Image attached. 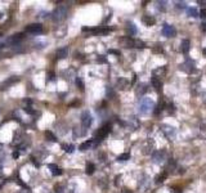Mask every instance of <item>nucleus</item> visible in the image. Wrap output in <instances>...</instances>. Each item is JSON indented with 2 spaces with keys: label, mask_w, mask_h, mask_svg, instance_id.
Segmentation results:
<instances>
[{
  "label": "nucleus",
  "mask_w": 206,
  "mask_h": 193,
  "mask_svg": "<svg viewBox=\"0 0 206 193\" xmlns=\"http://www.w3.org/2000/svg\"><path fill=\"white\" fill-rule=\"evenodd\" d=\"M126 32L129 35H135L138 32V30H137V27H135L133 23L129 22V23H126Z\"/></svg>",
  "instance_id": "nucleus-19"
},
{
  "label": "nucleus",
  "mask_w": 206,
  "mask_h": 193,
  "mask_svg": "<svg viewBox=\"0 0 206 193\" xmlns=\"http://www.w3.org/2000/svg\"><path fill=\"white\" fill-rule=\"evenodd\" d=\"M156 46H157V48H153L152 52H153V53H161V52H162V48H161L160 45H156Z\"/></svg>",
  "instance_id": "nucleus-30"
},
{
  "label": "nucleus",
  "mask_w": 206,
  "mask_h": 193,
  "mask_svg": "<svg viewBox=\"0 0 206 193\" xmlns=\"http://www.w3.org/2000/svg\"><path fill=\"white\" fill-rule=\"evenodd\" d=\"M120 45L122 48H128V49L135 48V39L130 37V36H124L120 39Z\"/></svg>",
  "instance_id": "nucleus-5"
},
{
  "label": "nucleus",
  "mask_w": 206,
  "mask_h": 193,
  "mask_svg": "<svg viewBox=\"0 0 206 193\" xmlns=\"http://www.w3.org/2000/svg\"><path fill=\"white\" fill-rule=\"evenodd\" d=\"M180 69L185 73H192L195 71V63L192 61H185L184 63L180 64Z\"/></svg>",
  "instance_id": "nucleus-9"
},
{
  "label": "nucleus",
  "mask_w": 206,
  "mask_h": 193,
  "mask_svg": "<svg viewBox=\"0 0 206 193\" xmlns=\"http://www.w3.org/2000/svg\"><path fill=\"white\" fill-rule=\"evenodd\" d=\"M189 45H191V42H189V40H183L182 41V48H180V50H182V53L183 54H187L188 52H189Z\"/></svg>",
  "instance_id": "nucleus-20"
},
{
  "label": "nucleus",
  "mask_w": 206,
  "mask_h": 193,
  "mask_svg": "<svg viewBox=\"0 0 206 193\" xmlns=\"http://www.w3.org/2000/svg\"><path fill=\"white\" fill-rule=\"evenodd\" d=\"M184 5H185L184 3H177V8L178 7H179V8H184Z\"/></svg>",
  "instance_id": "nucleus-34"
},
{
  "label": "nucleus",
  "mask_w": 206,
  "mask_h": 193,
  "mask_svg": "<svg viewBox=\"0 0 206 193\" xmlns=\"http://www.w3.org/2000/svg\"><path fill=\"white\" fill-rule=\"evenodd\" d=\"M18 156H19V153H18V152H15V153L13 154V157H14V158H17Z\"/></svg>",
  "instance_id": "nucleus-37"
},
{
  "label": "nucleus",
  "mask_w": 206,
  "mask_h": 193,
  "mask_svg": "<svg viewBox=\"0 0 206 193\" xmlns=\"http://www.w3.org/2000/svg\"><path fill=\"white\" fill-rule=\"evenodd\" d=\"M0 147H1V144H0Z\"/></svg>",
  "instance_id": "nucleus-40"
},
{
  "label": "nucleus",
  "mask_w": 206,
  "mask_h": 193,
  "mask_svg": "<svg viewBox=\"0 0 206 193\" xmlns=\"http://www.w3.org/2000/svg\"><path fill=\"white\" fill-rule=\"evenodd\" d=\"M18 81V77L17 76H13V77H9L8 80H5L3 84H0V90H4V89H7V86H9V85L14 84Z\"/></svg>",
  "instance_id": "nucleus-14"
},
{
  "label": "nucleus",
  "mask_w": 206,
  "mask_h": 193,
  "mask_svg": "<svg viewBox=\"0 0 206 193\" xmlns=\"http://www.w3.org/2000/svg\"><path fill=\"white\" fill-rule=\"evenodd\" d=\"M166 176H168V171H164L162 174H160L158 176H156V183H162L166 179Z\"/></svg>",
  "instance_id": "nucleus-23"
},
{
  "label": "nucleus",
  "mask_w": 206,
  "mask_h": 193,
  "mask_svg": "<svg viewBox=\"0 0 206 193\" xmlns=\"http://www.w3.org/2000/svg\"><path fill=\"white\" fill-rule=\"evenodd\" d=\"M62 148H63L67 153H72L73 151H75V147H73L72 144H63L62 145Z\"/></svg>",
  "instance_id": "nucleus-25"
},
{
  "label": "nucleus",
  "mask_w": 206,
  "mask_h": 193,
  "mask_svg": "<svg viewBox=\"0 0 206 193\" xmlns=\"http://www.w3.org/2000/svg\"><path fill=\"white\" fill-rule=\"evenodd\" d=\"M92 122H93V117H92L90 112H88V111L83 112V115H81V125H83V127H85V129L90 127Z\"/></svg>",
  "instance_id": "nucleus-6"
},
{
  "label": "nucleus",
  "mask_w": 206,
  "mask_h": 193,
  "mask_svg": "<svg viewBox=\"0 0 206 193\" xmlns=\"http://www.w3.org/2000/svg\"><path fill=\"white\" fill-rule=\"evenodd\" d=\"M151 83H152L153 88L156 89L157 93H161V91H162V81H161L160 79H157V77L152 76V79H151Z\"/></svg>",
  "instance_id": "nucleus-12"
},
{
  "label": "nucleus",
  "mask_w": 206,
  "mask_h": 193,
  "mask_svg": "<svg viewBox=\"0 0 206 193\" xmlns=\"http://www.w3.org/2000/svg\"><path fill=\"white\" fill-rule=\"evenodd\" d=\"M144 42H143L142 40H139V39H135V48H139V49H143L144 48Z\"/></svg>",
  "instance_id": "nucleus-28"
},
{
  "label": "nucleus",
  "mask_w": 206,
  "mask_h": 193,
  "mask_svg": "<svg viewBox=\"0 0 206 193\" xmlns=\"http://www.w3.org/2000/svg\"><path fill=\"white\" fill-rule=\"evenodd\" d=\"M110 53H114V54H117V56H119V52H117V50H110Z\"/></svg>",
  "instance_id": "nucleus-35"
},
{
  "label": "nucleus",
  "mask_w": 206,
  "mask_h": 193,
  "mask_svg": "<svg viewBox=\"0 0 206 193\" xmlns=\"http://www.w3.org/2000/svg\"><path fill=\"white\" fill-rule=\"evenodd\" d=\"M111 131V125L110 124H107V125H103L102 127H99L98 130H97L95 133V139L97 140H102L108 135V133Z\"/></svg>",
  "instance_id": "nucleus-2"
},
{
  "label": "nucleus",
  "mask_w": 206,
  "mask_h": 193,
  "mask_svg": "<svg viewBox=\"0 0 206 193\" xmlns=\"http://www.w3.org/2000/svg\"><path fill=\"white\" fill-rule=\"evenodd\" d=\"M67 53H68V49L67 48H61V49H58L57 50V58L58 59H63V58L67 57Z\"/></svg>",
  "instance_id": "nucleus-18"
},
{
  "label": "nucleus",
  "mask_w": 206,
  "mask_h": 193,
  "mask_svg": "<svg viewBox=\"0 0 206 193\" xmlns=\"http://www.w3.org/2000/svg\"><path fill=\"white\" fill-rule=\"evenodd\" d=\"M0 36H1V32H0Z\"/></svg>",
  "instance_id": "nucleus-39"
},
{
  "label": "nucleus",
  "mask_w": 206,
  "mask_h": 193,
  "mask_svg": "<svg viewBox=\"0 0 206 193\" xmlns=\"http://www.w3.org/2000/svg\"><path fill=\"white\" fill-rule=\"evenodd\" d=\"M165 75H166V67H165V66H162V67H157L156 69H153V72H152V76L160 79L161 81L165 77Z\"/></svg>",
  "instance_id": "nucleus-10"
},
{
  "label": "nucleus",
  "mask_w": 206,
  "mask_h": 193,
  "mask_svg": "<svg viewBox=\"0 0 206 193\" xmlns=\"http://www.w3.org/2000/svg\"><path fill=\"white\" fill-rule=\"evenodd\" d=\"M76 81H77V85H79V86H80V89H83L84 85H83V83H81V80H80V79H77Z\"/></svg>",
  "instance_id": "nucleus-33"
},
{
  "label": "nucleus",
  "mask_w": 206,
  "mask_h": 193,
  "mask_svg": "<svg viewBox=\"0 0 206 193\" xmlns=\"http://www.w3.org/2000/svg\"><path fill=\"white\" fill-rule=\"evenodd\" d=\"M126 84H128V83H126L125 79H119V80H117V86H119V89H121V90L126 88Z\"/></svg>",
  "instance_id": "nucleus-26"
},
{
  "label": "nucleus",
  "mask_w": 206,
  "mask_h": 193,
  "mask_svg": "<svg viewBox=\"0 0 206 193\" xmlns=\"http://www.w3.org/2000/svg\"><path fill=\"white\" fill-rule=\"evenodd\" d=\"M54 79V73L53 72H49L48 73V80H53Z\"/></svg>",
  "instance_id": "nucleus-32"
},
{
  "label": "nucleus",
  "mask_w": 206,
  "mask_h": 193,
  "mask_svg": "<svg viewBox=\"0 0 206 193\" xmlns=\"http://www.w3.org/2000/svg\"><path fill=\"white\" fill-rule=\"evenodd\" d=\"M93 145H95V140H93V139H90V140H87L85 143H83V144L80 145V151H87V149H90Z\"/></svg>",
  "instance_id": "nucleus-16"
},
{
  "label": "nucleus",
  "mask_w": 206,
  "mask_h": 193,
  "mask_svg": "<svg viewBox=\"0 0 206 193\" xmlns=\"http://www.w3.org/2000/svg\"><path fill=\"white\" fill-rule=\"evenodd\" d=\"M202 30H204V31H206V22H204V23H202Z\"/></svg>",
  "instance_id": "nucleus-36"
},
{
  "label": "nucleus",
  "mask_w": 206,
  "mask_h": 193,
  "mask_svg": "<svg viewBox=\"0 0 206 193\" xmlns=\"http://www.w3.org/2000/svg\"><path fill=\"white\" fill-rule=\"evenodd\" d=\"M168 158V153H166L165 149H157L156 152L153 153L152 156V161L155 164H161L162 161H165Z\"/></svg>",
  "instance_id": "nucleus-4"
},
{
  "label": "nucleus",
  "mask_w": 206,
  "mask_h": 193,
  "mask_svg": "<svg viewBox=\"0 0 206 193\" xmlns=\"http://www.w3.org/2000/svg\"><path fill=\"white\" fill-rule=\"evenodd\" d=\"M23 39H25V34H23V32H18V34L13 35V36L9 39V42H12V44H17V42L23 40Z\"/></svg>",
  "instance_id": "nucleus-15"
},
{
  "label": "nucleus",
  "mask_w": 206,
  "mask_h": 193,
  "mask_svg": "<svg viewBox=\"0 0 206 193\" xmlns=\"http://www.w3.org/2000/svg\"><path fill=\"white\" fill-rule=\"evenodd\" d=\"M129 158H130V153H129V152H126V153L120 154L117 160H119V161H126V160H129Z\"/></svg>",
  "instance_id": "nucleus-27"
},
{
  "label": "nucleus",
  "mask_w": 206,
  "mask_h": 193,
  "mask_svg": "<svg viewBox=\"0 0 206 193\" xmlns=\"http://www.w3.org/2000/svg\"><path fill=\"white\" fill-rule=\"evenodd\" d=\"M204 56H205V57H206V48H205V49H204Z\"/></svg>",
  "instance_id": "nucleus-38"
},
{
  "label": "nucleus",
  "mask_w": 206,
  "mask_h": 193,
  "mask_svg": "<svg viewBox=\"0 0 206 193\" xmlns=\"http://www.w3.org/2000/svg\"><path fill=\"white\" fill-rule=\"evenodd\" d=\"M162 127H164V131H165V134H166V135H169V137H170V134H169V133H172V135H173V137H174V135H175V129H174L173 126H169V125H164Z\"/></svg>",
  "instance_id": "nucleus-21"
},
{
  "label": "nucleus",
  "mask_w": 206,
  "mask_h": 193,
  "mask_svg": "<svg viewBox=\"0 0 206 193\" xmlns=\"http://www.w3.org/2000/svg\"><path fill=\"white\" fill-rule=\"evenodd\" d=\"M26 31L30 34H40L43 31L41 23H31V25L26 26Z\"/></svg>",
  "instance_id": "nucleus-8"
},
{
  "label": "nucleus",
  "mask_w": 206,
  "mask_h": 193,
  "mask_svg": "<svg viewBox=\"0 0 206 193\" xmlns=\"http://www.w3.org/2000/svg\"><path fill=\"white\" fill-rule=\"evenodd\" d=\"M66 14H67V8L66 7H58L56 10L53 12L52 17L54 21H62V19L66 18Z\"/></svg>",
  "instance_id": "nucleus-3"
},
{
  "label": "nucleus",
  "mask_w": 206,
  "mask_h": 193,
  "mask_svg": "<svg viewBox=\"0 0 206 193\" xmlns=\"http://www.w3.org/2000/svg\"><path fill=\"white\" fill-rule=\"evenodd\" d=\"M175 34H177V30H175V27L172 26V25H164V27H162V35L166 37H173V36H175Z\"/></svg>",
  "instance_id": "nucleus-7"
},
{
  "label": "nucleus",
  "mask_w": 206,
  "mask_h": 193,
  "mask_svg": "<svg viewBox=\"0 0 206 193\" xmlns=\"http://www.w3.org/2000/svg\"><path fill=\"white\" fill-rule=\"evenodd\" d=\"M200 17L206 18V8H204V9H201V10H200Z\"/></svg>",
  "instance_id": "nucleus-31"
},
{
  "label": "nucleus",
  "mask_w": 206,
  "mask_h": 193,
  "mask_svg": "<svg viewBox=\"0 0 206 193\" xmlns=\"http://www.w3.org/2000/svg\"><path fill=\"white\" fill-rule=\"evenodd\" d=\"M187 14L191 15V17H197V15H199V12H197L196 8H188V9H187Z\"/></svg>",
  "instance_id": "nucleus-24"
},
{
  "label": "nucleus",
  "mask_w": 206,
  "mask_h": 193,
  "mask_svg": "<svg viewBox=\"0 0 206 193\" xmlns=\"http://www.w3.org/2000/svg\"><path fill=\"white\" fill-rule=\"evenodd\" d=\"M148 90V88H147V84H139L137 85V88H135V94L138 96H143Z\"/></svg>",
  "instance_id": "nucleus-11"
},
{
  "label": "nucleus",
  "mask_w": 206,
  "mask_h": 193,
  "mask_svg": "<svg viewBox=\"0 0 206 193\" xmlns=\"http://www.w3.org/2000/svg\"><path fill=\"white\" fill-rule=\"evenodd\" d=\"M155 107V102L152 98L144 96L141 102H139V113L141 115H148Z\"/></svg>",
  "instance_id": "nucleus-1"
},
{
  "label": "nucleus",
  "mask_w": 206,
  "mask_h": 193,
  "mask_svg": "<svg viewBox=\"0 0 206 193\" xmlns=\"http://www.w3.org/2000/svg\"><path fill=\"white\" fill-rule=\"evenodd\" d=\"M94 169H95V166L93 165V164H88V166H87V173L89 174V175H92V174L94 173Z\"/></svg>",
  "instance_id": "nucleus-29"
},
{
  "label": "nucleus",
  "mask_w": 206,
  "mask_h": 193,
  "mask_svg": "<svg viewBox=\"0 0 206 193\" xmlns=\"http://www.w3.org/2000/svg\"><path fill=\"white\" fill-rule=\"evenodd\" d=\"M45 137H46V139H48V140H50V142H54L56 143L57 142V138H56V135H54L52 131H45Z\"/></svg>",
  "instance_id": "nucleus-22"
},
{
  "label": "nucleus",
  "mask_w": 206,
  "mask_h": 193,
  "mask_svg": "<svg viewBox=\"0 0 206 193\" xmlns=\"http://www.w3.org/2000/svg\"><path fill=\"white\" fill-rule=\"evenodd\" d=\"M142 22L144 23L146 26L150 27V26H153L155 23H156V19H155L152 15H150V14H144V15L142 17Z\"/></svg>",
  "instance_id": "nucleus-13"
},
{
  "label": "nucleus",
  "mask_w": 206,
  "mask_h": 193,
  "mask_svg": "<svg viewBox=\"0 0 206 193\" xmlns=\"http://www.w3.org/2000/svg\"><path fill=\"white\" fill-rule=\"evenodd\" d=\"M48 167L50 169V173L53 174V175H56V176H58V175H61L62 174V170L58 167L57 165H54V164H50V165H48Z\"/></svg>",
  "instance_id": "nucleus-17"
}]
</instances>
